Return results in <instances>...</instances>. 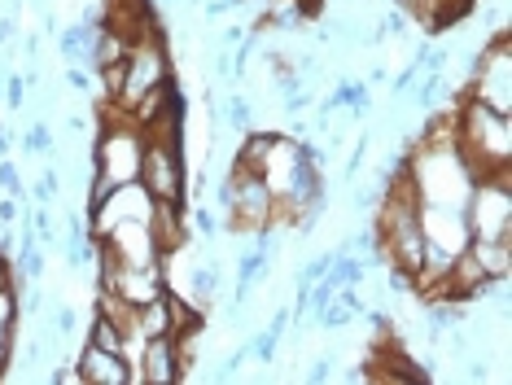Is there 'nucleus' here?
<instances>
[{
	"mask_svg": "<svg viewBox=\"0 0 512 385\" xmlns=\"http://www.w3.org/2000/svg\"><path fill=\"white\" fill-rule=\"evenodd\" d=\"M75 372H79V385H141L132 359L119 355V350H101L92 342H84V350H79Z\"/></svg>",
	"mask_w": 512,
	"mask_h": 385,
	"instance_id": "6",
	"label": "nucleus"
},
{
	"mask_svg": "<svg viewBox=\"0 0 512 385\" xmlns=\"http://www.w3.org/2000/svg\"><path fill=\"white\" fill-rule=\"evenodd\" d=\"M451 127H456V149L473 167V175L512 167V114H499L473 97H456Z\"/></svg>",
	"mask_w": 512,
	"mask_h": 385,
	"instance_id": "1",
	"label": "nucleus"
},
{
	"mask_svg": "<svg viewBox=\"0 0 512 385\" xmlns=\"http://www.w3.org/2000/svg\"><path fill=\"white\" fill-rule=\"evenodd\" d=\"M9 105H22V79H9Z\"/></svg>",
	"mask_w": 512,
	"mask_h": 385,
	"instance_id": "9",
	"label": "nucleus"
},
{
	"mask_svg": "<svg viewBox=\"0 0 512 385\" xmlns=\"http://www.w3.org/2000/svg\"><path fill=\"white\" fill-rule=\"evenodd\" d=\"M88 342H92V346H101V350H119V355H123L127 337L119 333V324H114L110 315L92 311V324H88Z\"/></svg>",
	"mask_w": 512,
	"mask_h": 385,
	"instance_id": "7",
	"label": "nucleus"
},
{
	"mask_svg": "<svg viewBox=\"0 0 512 385\" xmlns=\"http://www.w3.org/2000/svg\"><path fill=\"white\" fill-rule=\"evenodd\" d=\"M136 377H141V385H176V381L189 377L176 337H171V333L145 337L141 355H136Z\"/></svg>",
	"mask_w": 512,
	"mask_h": 385,
	"instance_id": "5",
	"label": "nucleus"
},
{
	"mask_svg": "<svg viewBox=\"0 0 512 385\" xmlns=\"http://www.w3.org/2000/svg\"><path fill=\"white\" fill-rule=\"evenodd\" d=\"M141 184L154 202L189 206V158H184V140L176 136H145V162Z\"/></svg>",
	"mask_w": 512,
	"mask_h": 385,
	"instance_id": "4",
	"label": "nucleus"
},
{
	"mask_svg": "<svg viewBox=\"0 0 512 385\" xmlns=\"http://www.w3.org/2000/svg\"><path fill=\"white\" fill-rule=\"evenodd\" d=\"M171 75H176V66H171V49H167V40H162V31L141 35V40L127 44L123 79H119V92H114L110 101L132 114V105L145 101L154 88H162Z\"/></svg>",
	"mask_w": 512,
	"mask_h": 385,
	"instance_id": "2",
	"label": "nucleus"
},
{
	"mask_svg": "<svg viewBox=\"0 0 512 385\" xmlns=\"http://www.w3.org/2000/svg\"><path fill=\"white\" fill-rule=\"evenodd\" d=\"M27 149H44V154H49V149H53V136H49V127H44V123L27 127Z\"/></svg>",
	"mask_w": 512,
	"mask_h": 385,
	"instance_id": "8",
	"label": "nucleus"
},
{
	"mask_svg": "<svg viewBox=\"0 0 512 385\" xmlns=\"http://www.w3.org/2000/svg\"><path fill=\"white\" fill-rule=\"evenodd\" d=\"M464 219H469V241H512V167L477 175Z\"/></svg>",
	"mask_w": 512,
	"mask_h": 385,
	"instance_id": "3",
	"label": "nucleus"
}]
</instances>
